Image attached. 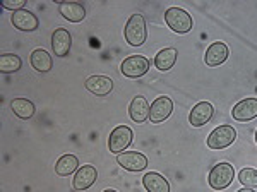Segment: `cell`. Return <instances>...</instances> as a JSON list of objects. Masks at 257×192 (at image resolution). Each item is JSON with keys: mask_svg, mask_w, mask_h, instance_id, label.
<instances>
[{"mask_svg": "<svg viewBox=\"0 0 257 192\" xmlns=\"http://www.w3.org/2000/svg\"><path fill=\"white\" fill-rule=\"evenodd\" d=\"M86 89L96 96H106L113 89V82L106 76H93L86 81Z\"/></svg>", "mask_w": 257, "mask_h": 192, "instance_id": "17", "label": "cell"}, {"mask_svg": "<svg viewBox=\"0 0 257 192\" xmlns=\"http://www.w3.org/2000/svg\"><path fill=\"white\" fill-rule=\"evenodd\" d=\"M77 168H79V158L74 156V154H64V156L59 158V161L55 165V172L60 177H69Z\"/></svg>", "mask_w": 257, "mask_h": 192, "instance_id": "20", "label": "cell"}, {"mask_svg": "<svg viewBox=\"0 0 257 192\" xmlns=\"http://www.w3.org/2000/svg\"><path fill=\"white\" fill-rule=\"evenodd\" d=\"M230 57V48H228L226 43L223 41H214V43L209 45V48L206 50V65L209 67H216V65H221L223 62H226V58Z\"/></svg>", "mask_w": 257, "mask_h": 192, "instance_id": "10", "label": "cell"}, {"mask_svg": "<svg viewBox=\"0 0 257 192\" xmlns=\"http://www.w3.org/2000/svg\"><path fill=\"white\" fill-rule=\"evenodd\" d=\"M120 70H122L123 76L131 77V79L143 77L149 70V60L143 55H131L122 62Z\"/></svg>", "mask_w": 257, "mask_h": 192, "instance_id": "6", "label": "cell"}, {"mask_svg": "<svg viewBox=\"0 0 257 192\" xmlns=\"http://www.w3.org/2000/svg\"><path fill=\"white\" fill-rule=\"evenodd\" d=\"M143 185L148 192H170V183L163 175L148 172L143 177Z\"/></svg>", "mask_w": 257, "mask_h": 192, "instance_id": "18", "label": "cell"}, {"mask_svg": "<svg viewBox=\"0 0 257 192\" xmlns=\"http://www.w3.org/2000/svg\"><path fill=\"white\" fill-rule=\"evenodd\" d=\"M103 192H117V190H111V189H106V190H103Z\"/></svg>", "mask_w": 257, "mask_h": 192, "instance_id": "27", "label": "cell"}, {"mask_svg": "<svg viewBox=\"0 0 257 192\" xmlns=\"http://www.w3.org/2000/svg\"><path fill=\"white\" fill-rule=\"evenodd\" d=\"M128 115L134 122L143 124L149 119V105L144 96H134L128 105Z\"/></svg>", "mask_w": 257, "mask_h": 192, "instance_id": "15", "label": "cell"}, {"mask_svg": "<svg viewBox=\"0 0 257 192\" xmlns=\"http://www.w3.org/2000/svg\"><path fill=\"white\" fill-rule=\"evenodd\" d=\"M125 40L132 47H141L148 40V26L143 14H132L125 24Z\"/></svg>", "mask_w": 257, "mask_h": 192, "instance_id": "1", "label": "cell"}, {"mask_svg": "<svg viewBox=\"0 0 257 192\" xmlns=\"http://www.w3.org/2000/svg\"><path fill=\"white\" fill-rule=\"evenodd\" d=\"M11 23L19 31H35V29H38V18L26 9L12 12Z\"/></svg>", "mask_w": 257, "mask_h": 192, "instance_id": "12", "label": "cell"}, {"mask_svg": "<svg viewBox=\"0 0 257 192\" xmlns=\"http://www.w3.org/2000/svg\"><path fill=\"white\" fill-rule=\"evenodd\" d=\"M255 143H257V132H255Z\"/></svg>", "mask_w": 257, "mask_h": 192, "instance_id": "28", "label": "cell"}, {"mask_svg": "<svg viewBox=\"0 0 257 192\" xmlns=\"http://www.w3.org/2000/svg\"><path fill=\"white\" fill-rule=\"evenodd\" d=\"M98 178V172L93 165H84L81 166L79 170L74 175V180H72V185L76 190H88L89 187L94 185Z\"/></svg>", "mask_w": 257, "mask_h": 192, "instance_id": "9", "label": "cell"}, {"mask_svg": "<svg viewBox=\"0 0 257 192\" xmlns=\"http://www.w3.org/2000/svg\"><path fill=\"white\" fill-rule=\"evenodd\" d=\"M238 180L245 189H257V170L243 168L238 175Z\"/></svg>", "mask_w": 257, "mask_h": 192, "instance_id": "24", "label": "cell"}, {"mask_svg": "<svg viewBox=\"0 0 257 192\" xmlns=\"http://www.w3.org/2000/svg\"><path fill=\"white\" fill-rule=\"evenodd\" d=\"M30 62H31V67L35 70H38V72H48V70H52L53 67L52 55L43 48L35 50L30 57Z\"/></svg>", "mask_w": 257, "mask_h": 192, "instance_id": "19", "label": "cell"}, {"mask_svg": "<svg viewBox=\"0 0 257 192\" xmlns=\"http://www.w3.org/2000/svg\"><path fill=\"white\" fill-rule=\"evenodd\" d=\"M238 192H254V189H245V187H243V189L238 190Z\"/></svg>", "mask_w": 257, "mask_h": 192, "instance_id": "26", "label": "cell"}, {"mask_svg": "<svg viewBox=\"0 0 257 192\" xmlns=\"http://www.w3.org/2000/svg\"><path fill=\"white\" fill-rule=\"evenodd\" d=\"M235 178V168L230 163H218L209 172V185L214 190H223L231 185Z\"/></svg>", "mask_w": 257, "mask_h": 192, "instance_id": "3", "label": "cell"}, {"mask_svg": "<svg viewBox=\"0 0 257 192\" xmlns=\"http://www.w3.org/2000/svg\"><path fill=\"white\" fill-rule=\"evenodd\" d=\"M72 45V38L70 33L65 28H57L52 35V48L57 57H65Z\"/></svg>", "mask_w": 257, "mask_h": 192, "instance_id": "14", "label": "cell"}, {"mask_svg": "<svg viewBox=\"0 0 257 192\" xmlns=\"http://www.w3.org/2000/svg\"><path fill=\"white\" fill-rule=\"evenodd\" d=\"M237 139V131L231 125H219L208 137V146L211 149H225Z\"/></svg>", "mask_w": 257, "mask_h": 192, "instance_id": "5", "label": "cell"}, {"mask_svg": "<svg viewBox=\"0 0 257 192\" xmlns=\"http://www.w3.org/2000/svg\"><path fill=\"white\" fill-rule=\"evenodd\" d=\"M165 23L168 24V28L175 33H189L192 29V18L189 16L187 11H184L182 7H170L165 12Z\"/></svg>", "mask_w": 257, "mask_h": 192, "instance_id": "2", "label": "cell"}, {"mask_svg": "<svg viewBox=\"0 0 257 192\" xmlns=\"http://www.w3.org/2000/svg\"><path fill=\"white\" fill-rule=\"evenodd\" d=\"M24 0H4L2 2V7L4 9H11L12 12H16V11H21V9H24Z\"/></svg>", "mask_w": 257, "mask_h": 192, "instance_id": "25", "label": "cell"}, {"mask_svg": "<svg viewBox=\"0 0 257 192\" xmlns=\"http://www.w3.org/2000/svg\"><path fill=\"white\" fill-rule=\"evenodd\" d=\"M11 110L14 112L19 119H31L35 115V103L28 98H14L11 100Z\"/></svg>", "mask_w": 257, "mask_h": 192, "instance_id": "21", "label": "cell"}, {"mask_svg": "<svg viewBox=\"0 0 257 192\" xmlns=\"http://www.w3.org/2000/svg\"><path fill=\"white\" fill-rule=\"evenodd\" d=\"M21 65H23V62H21V58L18 55H14V53H4V55H0V70H2L4 74L18 72L21 69Z\"/></svg>", "mask_w": 257, "mask_h": 192, "instance_id": "23", "label": "cell"}, {"mask_svg": "<svg viewBox=\"0 0 257 192\" xmlns=\"http://www.w3.org/2000/svg\"><path fill=\"white\" fill-rule=\"evenodd\" d=\"M132 139H134V132H132V129L127 127V125H118V127H115L110 134L108 149L111 153L120 154L132 144Z\"/></svg>", "mask_w": 257, "mask_h": 192, "instance_id": "4", "label": "cell"}, {"mask_svg": "<svg viewBox=\"0 0 257 192\" xmlns=\"http://www.w3.org/2000/svg\"><path fill=\"white\" fill-rule=\"evenodd\" d=\"M117 163L128 172H141L148 166V156L138 151H123L117 154Z\"/></svg>", "mask_w": 257, "mask_h": 192, "instance_id": "8", "label": "cell"}, {"mask_svg": "<svg viewBox=\"0 0 257 192\" xmlns=\"http://www.w3.org/2000/svg\"><path fill=\"white\" fill-rule=\"evenodd\" d=\"M213 115H214V107L209 102H201L190 110L189 122L194 127H202V125H206L213 119Z\"/></svg>", "mask_w": 257, "mask_h": 192, "instance_id": "11", "label": "cell"}, {"mask_svg": "<svg viewBox=\"0 0 257 192\" xmlns=\"http://www.w3.org/2000/svg\"><path fill=\"white\" fill-rule=\"evenodd\" d=\"M178 57L177 48H163L161 52H158V55L155 57V65L158 70H170L175 65Z\"/></svg>", "mask_w": 257, "mask_h": 192, "instance_id": "22", "label": "cell"}, {"mask_svg": "<svg viewBox=\"0 0 257 192\" xmlns=\"http://www.w3.org/2000/svg\"><path fill=\"white\" fill-rule=\"evenodd\" d=\"M173 112V102L168 96H160L149 107V120L155 124H160L167 120Z\"/></svg>", "mask_w": 257, "mask_h": 192, "instance_id": "7", "label": "cell"}, {"mask_svg": "<svg viewBox=\"0 0 257 192\" xmlns=\"http://www.w3.org/2000/svg\"><path fill=\"white\" fill-rule=\"evenodd\" d=\"M235 120L238 122H248V120L255 119L257 117V98H243L242 102H238L233 107L231 112Z\"/></svg>", "mask_w": 257, "mask_h": 192, "instance_id": "13", "label": "cell"}, {"mask_svg": "<svg viewBox=\"0 0 257 192\" xmlns=\"http://www.w3.org/2000/svg\"><path fill=\"white\" fill-rule=\"evenodd\" d=\"M59 11L62 18H65L70 23H81L86 18V9L79 2H59Z\"/></svg>", "mask_w": 257, "mask_h": 192, "instance_id": "16", "label": "cell"}]
</instances>
